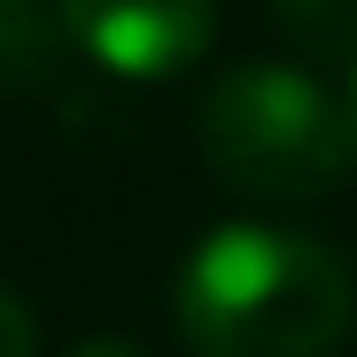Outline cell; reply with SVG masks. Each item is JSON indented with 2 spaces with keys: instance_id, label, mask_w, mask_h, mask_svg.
Segmentation results:
<instances>
[{
  "instance_id": "cell-1",
  "label": "cell",
  "mask_w": 357,
  "mask_h": 357,
  "mask_svg": "<svg viewBox=\"0 0 357 357\" xmlns=\"http://www.w3.org/2000/svg\"><path fill=\"white\" fill-rule=\"evenodd\" d=\"M350 321V263L291 226H212L175 270V335L190 357H335Z\"/></svg>"
},
{
  "instance_id": "cell-2",
  "label": "cell",
  "mask_w": 357,
  "mask_h": 357,
  "mask_svg": "<svg viewBox=\"0 0 357 357\" xmlns=\"http://www.w3.org/2000/svg\"><path fill=\"white\" fill-rule=\"evenodd\" d=\"M197 146L212 175L241 197L299 204L328 197L350 175L343 95H328L299 66H234L212 80L197 109Z\"/></svg>"
},
{
  "instance_id": "cell-3",
  "label": "cell",
  "mask_w": 357,
  "mask_h": 357,
  "mask_svg": "<svg viewBox=\"0 0 357 357\" xmlns=\"http://www.w3.org/2000/svg\"><path fill=\"white\" fill-rule=\"evenodd\" d=\"M212 0H59V29L117 80H168L212 44Z\"/></svg>"
},
{
  "instance_id": "cell-4",
  "label": "cell",
  "mask_w": 357,
  "mask_h": 357,
  "mask_svg": "<svg viewBox=\"0 0 357 357\" xmlns=\"http://www.w3.org/2000/svg\"><path fill=\"white\" fill-rule=\"evenodd\" d=\"M278 22L321 59H357V0H270Z\"/></svg>"
},
{
  "instance_id": "cell-5",
  "label": "cell",
  "mask_w": 357,
  "mask_h": 357,
  "mask_svg": "<svg viewBox=\"0 0 357 357\" xmlns=\"http://www.w3.org/2000/svg\"><path fill=\"white\" fill-rule=\"evenodd\" d=\"M0 357H37V321L15 291H0Z\"/></svg>"
},
{
  "instance_id": "cell-6",
  "label": "cell",
  "mask_w": 357,
  "mask_h": 357,
  "mask_svg": "<svg viewBox=\"0 0 357 357\" xmlns=\"http://www.w3.org/2000/svg\"><path fill=\"white\" fill-rule=\"evenodd\" d=\"M66 357H153V350H139V343H124V335H88V343H73Z\"/></svg>"
},
{
  "instance_id": "cell-7",
  "label": "cell",
  "mask_w": 357,
  "mask_h": 357,
  "mask_svg": "<svg viewBox=\"0 0 357 357\" xmlns=\"http://www.w3.org/2000/svg\"><path fill=\"white\" fill-rule=\"evenodd\" d=\"M343 132H350V168H357V73H350V88H343Z\"/></svg>"
},
{
  "instance_id": "cell-8",
  "label": "cell",
  "mask_w": 357,
  "mask_h": 357,
  "mask_svg": "<svg viewBox=\"0 0 357 357\" xmlns=\"http://www.w3.org/2000/svg\"><path fill=\"white\" fill-rule=\"evenodd\" d=\"M15 8H29V0H0V15H15Z\"/></svg>"
}]
</instances>
